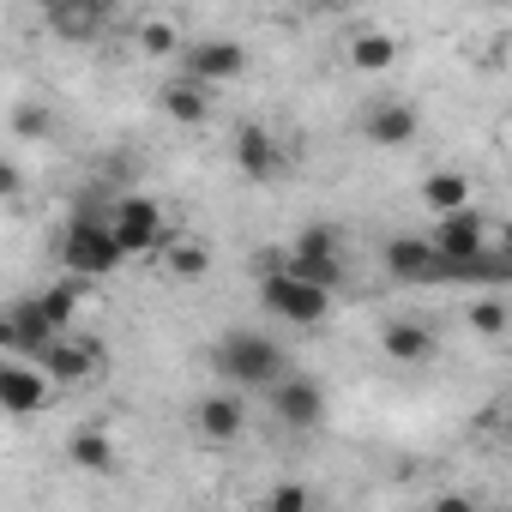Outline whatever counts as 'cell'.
<instances>
[{"instance_id":"6da1fadb","label":"cell","mask_w":512,"mask_h":512,"mask_svg":"<svg viewBox=\"0 0 512 512\" xmlns=\"http://www.w3.org/2000/svg\"><path fill=\"white\" fill-rule=\"evenodd\" d=\"M332 302H338V290H326V284L290 272L284 260H260V308H266L272 320H290V326H308V332H314V326H326Z\"/></svg>"},{"instance_id":"7a4b0ae2","label":"cell","mask_w":512,"mask_h":512,"mask_svg":"<svg viewBox=\"0 0 512 512\" xmlns=\"http://www.w3.org/2000/svg\"><path fill=\"white\" fill-rule=\"evenodd\" d=\"M121 260H127V247H121L109 211H73V217L61 223V266H67L73 278H91V284H97V278L121 272Z\"/></svg>"},{"instance_id":"3957f363","label":"cell","mask_w":512,"mask_h":512,"mask_svg":"<svg viewBox=\"0 0 512 512\" xmlns=\"http://www.w3.org/2000/svg\"><path fill=\"white\" fill-rule=\"evenodd\" d=\"M211 374L223 380V386H241V392H253V386H272V380H284L290 368H284V350L266 338V332H223L217 344H211Z\"/></svg>"},{"instance_id":"277c9868","label":"cell","mask_w":512,"mask_h":512,"mask_svg":"<svg viewBox=\"0 0 512 512\" xmlns=\"http://www.w3.org/2000/svg\"><path fill=\"white\" fill-rule=\"evenodd\" d=\"M31 362H43L55 386H91V380H103V374H109V350H103L97 338L73 332V326H67V332H55Z\"/></svg>"},{"instance_id":"5b68a950","label":"cell","mask_w":512,"mask_h":512,"mask_svg":"<svg viewBox=\"0 0 512 512\" xmlns=\"http://www.w3.org/2000/svg\"><path fill=\"white\" fill-rule=\"evenodd\" d=\"M109 223H115V235H121V247H127V260L133 253H157L175 229H169V211L151 199V193H127V199H115L109 205Z\"/></svg>"},{"instance_id":"8992f818","label":"cell","mask_w":512,"mask_h":512,"mask_svg":"<svg viewBox=\"0 0 512 512\" xmlns=\"http://www.w3.org/2000/svg\"><path fill=\"white\" fill-rule=\"evenodd\" d=\"M284 266L302 272V278H314V284H326V290H344V247H338V229H332V223H308V229L296 235V247L284 253Z\"/></svg>"},{"instance_id":"52a82bcc","label":"cell","mask_w":512,"mask_h":512,"mask_svg":"<svg viewBox=\"0 0 512 512\" xmlns=\"http://www.w3.org/2000/svg\"><path fill=\"white\" fill-rule=\"evenodd\" d=\"M247 67H253V55H247L241 43H223V37H199V43L181 49V73L199 79V85H229V79H241Z\"/></svg>"},{"instance_id":"ba28073f","label":"cell","mask_w":512,"mask_h":512,"mask_svg":"<svg viewBox=\"0 0 512 512\" xmlns=\"http://www.w3.org/2000/svg\"><path fill=\"white\" fill-rule=\"evenodd\" d=\"M380 260L398 284H446V260H440L434 235H392Z\"/></svg>"},{"instance_id":"9c48e42d","label":"cell","mask_w":512,"mask_h":512,"mask_svg":"<svg viewBox=\"0 0 512 512\" xmlns=\"http://www.w3.org/2000/svg\"><path fill=\"white\" fill-rule=\"evenodd\" d=\"M49 398H55V380H49L43 362L13 356L7 368H0V404H7V416H37Z\"/></svg>"},{"instance_id":"30bf717a","label":"cell","mask_w":512,"mask_h":512,"mask_svg":"<svg viewBox=\"0 0 512 512\" xmlns=\"http://www.w3.org/2000/svg\"><path fill=\"white\" fill-rule=\"evenodd\" d=\"M187 422L205 446H229L247 434V404H241V392H205V398H193Z\"/></svg>"},{"instance_id":"8fae6325","label":"cell","mask_w":512,"mask_h":512,"mask_svg":"<svg viewBox=\"0 0 512 512\" xmlns=\"http://www.w3.org/2000/svg\"><path fill=\"white\" fill-rule=\"evenodd\" d=\"M266 392H272V416H278L284 428H320V422H326V392H320L314 380L284 374V380H272Z\"/></svg>"},{"instance_id":"7c38bea8","label":"cell","mask_w":512,"mask_h":512,"mask_svg":"<svg viewBox=\"0 0 512 512\" xmlns=\"http://www.w3.org/2000/svg\"><path fill=\"white\" fill-rule=\"evenodd\" d=\"M434 247H440V260H476V253L488 247V217L476 205L434 217Z\"/></svg>"},{"instance_id":"4fadbf2b","label":"cell","mask_w":512,"mask_h":512,"mask_svg":"<svg viewBox=\"0 0 512 512\" xmlns=\"http://www.w3.org/2000/svg\"><path fill=\"white\" fill-rule=\"evenodd\" d=\"M229 157H235V169H241L247 181H272V175H278V163H284V151H278L272 127H260V121H241V127H235Z\"/></svg>"},{"instance_id":"5bb4252c","label":"cell","mask_w":512,"mask_h":512,"mask_svg":"<svg viewBox=\"0 0 512 512\" xmlns=\"http://www.w3.org/2000/svg\"><path fill=\"white\" fill-rule=\"evenodd\" d=\"M380 350H386V362H398V368H422V362H434V332L416 320V314H398V320H386L380 326Z\"/></svg>"},{"instance_id":"9a60e30c","label":"cell","mask_w":512,"mask_h":512,"mask_svg":"<svg viewBox=\"0 0 512 512\" xmlns=\"http://www.w3.org/2000/svg\"><path fill=\"white\" fill-rule=\"evenodd\" d=\"M157 109L175 121V127H205L211 121V85H199V79H163L157 85Z\"/></svg>"},{"instance_id":"2e32d148","label":"cell","mask_w":512,"mask_h":512,"mask_svg":"<svg viewBox=\"0 0 512 512\" xmlns=\"http://www.w3.org/2000/svg\"><path fill=\"white\" fill-rule=\"evenodd\" d=\"M416 127H422L416 103H374V109L362 115V139H368V145H380V151L410 145V139H416Z\"/></svg>"},{"instance_id":"e0dca14e","label":"cell","mask_w":512,"mask_h":512,"mask_svg":"<svg viewBox=\"0 0 512 512\" xmlns=\"http://www.w3.org/2000/svg\"><path fill=\"white\" fill-rule=\"evenodd\" d=\"M157 266H163L169 284H199V278L211 272V241H199V235H169V241L157 247Z\"/></svg>"},{"instance_id":"ac0fdd59","label":"cell","mask_w":512,"mask_h":512,"mask_svg":"<svg viewBox=\"0 0 512 512\" xmlns=\"http://www.w3.org/2000/svg\"><path fill=\"white\" fill-rule=\"evenodd\" d=\"M67 464H73V470H91V476H109V470L121 464V452H115L109 428L85 422V428H73V440H67Z\"/></svg>"},{"instance_id":"d6986e66","label":"cell","mask_w":512,"mask_h":512,"mask_svg":"<svg viewBox=\"0 0 512 512\" xmlns=\"http://www.w3.org/2000/svg\"><path fill=\"white\" fill-rule=\"evenodd\" d=\"M398 55H404V49H398V37H392V31H356V37H350V49H344V61H350L356 73H392V67H398Z\"/></svg>"},{"instance_id":"ffe728a7","label":"cell","mask_w":512,"mask_h":512,"mask_svg":"<svg viewBox=\"0 0 512 512\" xmlns=\"http://www.w3.org/2000/svg\"><path fill=\"white\" fill-rule=\"evenodd\" d=\"M422 205H428L434 217L464 211V205H470V175H458V169H434V175L422 181Z\"/></svg>"},{"instance_id":"44dd1931","label":"cell","mask_w":512,"mask_h":512,"mask_svg":"<svg viewBox=\"0 0 512 512\" xmlns=\"http://www.w3.org/2000/svg\"><path fill=\"white\" fill-rule=\"evenodd\" d=\"M133 43H139V55H151V61H169V55H181L187 43H181V31H175V19H163V13H151L139 31H133Z\"/></svg>"},{"instance_id":"7402d4cb","label":"cell","mask_w":512,"mask_h":512,"mask_svg":"<svg viewBox=\"0 0 512 512\" xmlns=\"http://www.w3.org/2000/svg\"><path fill=\"white\" fill-rule=\"evenodd\" d=\"M470 332H482V338H500L506 326H512V308L506 302H494V296H482V302H470Z\"/></svg>"},{"instance_id":"603a6c76","label":"cell","mask_w":512,"mask_h":512,"mask_svg":"<svg viewBox=\"0 0 512 512\" xmlns=\"http://www.w3.org/2000/svg\"><path fill=\"white\" fill-rule=\"evenodd\" d=\"M266 506L272 512H302V506H314V494L302 482H278V488H266Z\"/></svg>"},{"instance_id":"cb8c5ba5","label":"cell","mask_w":512,"mask_h":512,"mask_svg":"<svg viewBox=\"0 0 512 512\" xmlns=\"http://www.w3.org/2000/svg\"><path fill=\"white\" fill-rule=\"evenodd\" d=\"M488 247L512 260V217H488Z\"/></svg>"},{"instance_id":"d4e9b609","label":"cell","mask_w":512,"mask_h":512,"mask_svg":"<svg viewBox=\"0 0 512 512\" xmlns=\"http://www.w3.org/2000/svg\"><path fill=\"white\" fill-rule=\"evenodd\" d=\"M500 434H506V440H512V404H506V410H500Z\"/></svg>"},{"instance_id":"484cf974","label":"cell","mask_w":512,"mask_h":512,"mask_svg":"<svg viewBox=\"0 0 512 512\" xmlns=\"http://www.w3.org/2000/svg\"><path fill=\"white\" fill-rule=\"evenodd\" d=\"M91 7H97V13H109V7H121V0H91Z\"/></svg>"},{"instance_id":"4316f807","label":"cell","mask_w":512,"mask_h":512,"mask_svg":"<svg viewBox=\"0 0 512 512\" xmlns=\"http://www.w3.org/2000/svg\"><path fill=\"white\" fill-rule=\"evenodd\" d=\"M308 7H326V0H308Z\"/></svg>"},{"instance_id":"83f0119b","label":"cell","mask_w":512,"mask_h":512,"mask_svg":"<svg viewBox=\"0 0 512 512\" xmlns=\"http://www.w3.org/2000/svg\"><path fill=\"white\" fill-rule=\"evenodd\" d=\"M43 7H55V0H43Z\"/></svg>"}]
</instances>
